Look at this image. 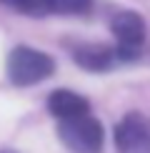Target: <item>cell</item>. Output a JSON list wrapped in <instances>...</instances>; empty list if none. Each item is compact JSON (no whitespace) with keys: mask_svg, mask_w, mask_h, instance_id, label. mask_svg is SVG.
<instances>
[{"mask_svg":"<svg viewBox=\"0 0 150 153\" xmlns=\"http://www.w3.org/2000/svg\"><path fill=\"white\" fill-rule=\"evenodd\" d=\"M5 71H8V80L12 85L28 88V85H35V83L50 78L55 71V60L43 50L20 45V48L10 50Z\"/></svg>","mask_w":150,"mask_h":153,"instance_id":"cell-1","label":"cell"},{"mask_svg":"<svg viewBox=\"0 0 150 153\" xmlns=\"http://www.w3.org/2000/svg\"><path fill=\"white\" fill-rule=\"evenodd\" d=\"M110 30H112V38H115L118 43V50L125 55V60L133 58V55L138 53V50L143 48V43H145V20H143L138 13H118L115 18H112L110 23Z\"/></svg>","mask_w":150,"mask_h":153,"instance_id":"cell-4","label":"cell"},{"mask_svg":"<svg viewBox=\"0 0 150 153\" xmlns=\"http://www.w3.org/2000/svg\"><path fill=\"white\" fill-rule=\"evenodd\" d=\"M118 60H125V55L118 48H105V45H83L75 50V63L88 68V71H108Z\"/></svg>","mask_w":150,"mask_h":153,"instance_id":"cell-6","label":"cell"},{"mask_svg":"<svg viewBox=\"0 0 150 153\" xmlns=\"http://www.w3.org/2000/svg\"><path fill=\"white\" fill-rule=\"evenodd\" d=\"M118 153H150V118L143 113H128L115 128Z\"/></svg>","mask_w":150,"mask_h":153,"instance_id":"cell-3","label":"cell"},{"mask_svg":"<svg viewBox=\"0 0 150 153\" xmlns=\"http://www.w3.org/2000/svg\"><path fill=\"white\" fill-rule=\"evenodd\" d=\"M60 141L73 153H100L103 151V126L93 116L62 120L58 126Z\"/></svg>","mask_w":150,"mask_h":153,"instance_id":"cell-2","label":"cell"},{"mask_svg":"<svg viewBox=\"0 0 150 153\" xmlns=\"http://www.w3.org/2000/svg\"><path fill=\"white\" fill-rule=\"evenodd\" d=\"M3 5H8L12 10H20V13H28V15H43L48 13V0H0Z\"/></svg>","mask_w":150,"mask_h":153,"instance_id":"cell-8","label":"cell"},{"mask_svg":"<svg viewBox=\"0 0 150 153\" xmlns=\"http://www.w3.org/2000/svg\"><path fill=\"white\" fill-rule=\"evenodd\" d=\"M48 111L53 113L55 118L60 120H75V118H83L90 116V105L83 95L68 91V88H60V91H53L48 95Z\"/></svg>","mask_w":150,"mask_h":153,"instance_id":"cell-5","label":"cell"},{"mask_svg":"<svg viewBox=\"0 0 150 153\" xmlns=\"http://www.w3.org/2000/svg\"><path fill=\"white\" fill-rule=\"evenodd\" d=\"M93 0H48V8L53 13H65V15H75V13L90 10Z\"/></svg>","mask_w":150,"mask_h":153,"instance_id":"cell-7","label":"cell"},{"mask_svg":"<svg viewBox=\"0 0 150 153\" xmlns=\"http://www.w3.org/2000/svg\"><path fill=\"white\" fill-rule=\"evenodd\" d=\"M0 153H15V151H0Z\"/></svg>","mask_w":150,"mask_h":153,"instance_id":"cell-9","label":"cell"}]
</instances>
